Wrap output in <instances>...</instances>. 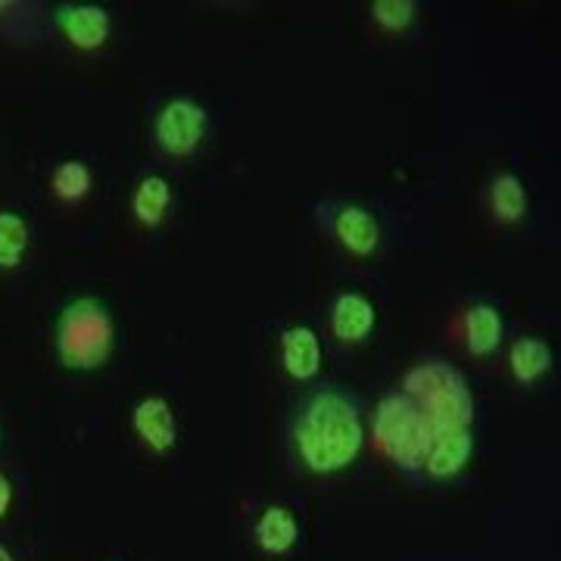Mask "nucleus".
I'll return each mask as SVG.
<instances>
[{
	"label": "nucleus",
	"instance_id": "nucleus-15",
	"mask_svg": "<svg viewBox=\"0 0 561 561\" xmlns=\"http://www.w3.org/2000/svg\"><path fill=\"white\" fill-rule=\"evenodd\" d=\"M172 201V187L162 175H147L135 187V197H131V213L144 228H157L165 219V209Z\"/></svg>",
	"mask_w": 561,
	"mask_h": 561
},
{
	"label": "nucleus",
	"instance_id": "nucleus-7",
	"mask_svg": "<svg viewBox=\"0 0 561 561\" xmlns=\"http://www.w3.org/2000/svg\"><path fill=\"white\" fill-rule=\"evenodd\" d=\"M474 456V431H456L431 440V449L421 461L419 481H453L468 468V461Z\"/></svg>",
	"mask_w": 561,
	"mask_h": 561
},
{
	"label": "nucleus",
	"instance_id": "nucleus-22",
	"mask_svg": "<svg viewBox=\"0 0 561 561\" xmlns=\"http://www.w3.org/2000/svg\"><path fill=\"white\" fill-rule=\"evenodd\" d=\"M0 10H3V3H0Z\"/></svg>",
	"mask_w": 561,
	"mask_h": 561
},
{
	"label": "nucleus",
	"instance_id": "nucleus-16",
	"mask_svg": "<svg viewBox=\"0 0 561 561\" xmlns=\"http://www.w3.org/2000/svg\"><path fill=\"white\" fill-rule=\"evenodd\" d=\"M490 203L500 221H518L527 213V191L518 175H500L490 184Z\"/></svg>",
	"mask_w": 561,
	"mask_h": 561
},
{
	"label": "nucleus",
	"instance_id": "nucleus-13",
	"mask_svg": "<svg viewBox=\"0 0 561 561\" xmlns=\"http://www.w3.org/2000/svg\"><path fill=\"white\" fill-rule=\"evenodd\" d=\"M465 328H468V353L471 356H493L502 346V337H505V324H502V316L496 306L490 302H478L468 309V319H465Z\"/></svg>",
	"mask_w": 561,
	"mask_h": 561
},
{
	"label": "nucleus",
	"instance_id": "nucleus-6",
	"mask_svg": "<svg viewBox=\"0 0 561 561\" xmlns=\"http://www.w3.org/2000/svg\"><path fill=\"white\" fill-rule=\"evenodd\" d=\"M54 22L79 50H98L110 38V13L98 3H62L54 13Z\"/></svg>",
	"mask_w": 561,
	"mask_h": 561
},
{
	"label": "nucleus",
	"instance_id": "nucleus-12",
	"mask_svg": "<svg viewBox=\"0 0 561 561\" xmlns=\"http://www.w3.org/2000/svg\"><path fill=\"white\" fill-rule=\"evenodd\" d=\"M256 542L265 556H284L300 540V524L284 505H268L256 522Z\"/></svg>",
	"mask_w": 561,
	"mask_h": 561
},
{
	"label": "nucleus",
	"instance_id": "nucleus-18",
	"mask_svg": "<svg viewBox=\"0 0 561 561\" xmlns=\"http://www.w3.org/2000/svg\"><path fill=\"white\" fill-rule=\"evenodd\" d=\"M50 187L60 201H81L91 191V169L81 160H66L54 169Z\"/></svg>",
	"mask_w": 561,
	"mask_h": 561
},
{
	"label": "nucleus",
	"instance_id": "nucleus-2",
	"mask_svg": "<svg viewBox=\"0 0 561 561\" xmlns=\"http://www.w3.org/2000/svg\"><path fill=\"white\" fill-rule=\"evenodd\" d=\"M402 393L419 405L421 419L427 421L431 440L468 431L474 424V397L456 365L443 359L419 362L405 378Z\"/></svg>",
	"mask_w": 561,
	"mask_h": 561
},
{
	"label": "nucleus",
	"instance_id": "nucleus-3",
	"mask_svg": "<svg viewBox=\"0 0 561 561\" xmlns=\"http://www.w3.org/2000/svg\"><path fill=\"white\" fill-rule=\"evenodd\" d=\"M54 343L69 371H98L113 356L116 324L110 306L98 297L66 302L54 328Z\"/></svg>",
	"mask_w": 561,
	"mask_h": 561
},
{
	"label": "nucleus",
	"instance_id": "nucleus-11",
	"mask_svg": "<svg viewBox=\"0 0 561 561\" xmlns=\"http://www.w3.org/2000/svg\"><path fill=\"white\" fill-rule=\"evenodd\" d=\"M375 321H378L375 302L356 294V290L341 294L337 302H334V309H331V328H334L337 341L343 343L365 341L375 331Z\"/></svg>",
	"mask_w": 561,
	"mask_h": 561
},
{
	"label": "nucleus",
	"instance_id": "nucleus-17",
	"mask_svg": "<svg viewBox=\"0 0 561 561\" xmlns=\"http://www.w3.org/2000/svg\"><path fill=\"white\" fill-rule=\"evenodd\" d=\"M28 250V225L20 213H0V268H16Z\"/></svg>",
	"mask_w": 561,
	"mask_h": 561
},
{
	"label": "nucleus",
	"instance_id": "nucleus-1",
	"mask_svg": "<svg viewBox=\"0 0 561 561\" xmlns=\"http://www.w3.org/2000/svg\"><path fill=\"white\" fill-rule=\"evenodd\" d=\"M365 443V405L346 383L309 387L290 412V446L312 474H337L359 459Z\"/></svg>",
	"mask_w": 561,
	"mask_h": 561
},
{
	"label": "nucleus",
	"instance_id": "nucleus-4",
	"mask_svg": "<svg viewBox=\"0 0 561 561\" xmlns=\"http://www.w3.org/2000/svg\"><path fill=\"white\" fill-rule=\"evenodd\" d=\"M371 427H375V440L383 456L393 461L402 474L419 481L421 461L431 449V431H427V421L421 419L419 405L402 390H390L375 405Z\"/></svg>",
	"mask_w": 561,
	"mask_h": 561
},
{
	"label": "nucleus",
	"instance_id": "nucleus-9",
	"mask_svg": "<svg viewBox=\"0 0 561 561\" xmlns=\"http://www.w3.org/2000/svg\"><path fill=\"white\" fill-rule=\"evenodd\" d=\"M331 231L353 256H371L381 247V225L378 219L356 203H341L331 216Z\"/></svg>",
	"mask_w": 561,
	"mask_h": 561
},
{
	"label": "nucleus",
	"instance_id": "nucleus-21",
	"mask_svg": "<svg viewBox=\"0 0 561 561\" xmlns=\"http://www.w3.org/2000/svg\"><path fill=\"white\" fill-rule=\"evenodd\" d=\"M0 561H13V556H10V552H7L3 546H0Z\"/></svg>",
	"mask_w": 561,
	"mask_h": 561
},
{
	"label": "nucleus",
	"instance_id": "nucleus-14",
	"mask_svg": "<svg viewBox=\"0 0 561 561\" xmlns=\"http://www.w3.org/2000/svg\"><path fill=\"white\" fill-rule=\"evenodd\" d=\"M552 350H549V343L540 341V337H522V341L512 343V350H508V365H512V375H515V381L518 383H537L542 375H549L552 371Z\"/></svg>",
	"mask_w": 561,
	"mask_h": 561
},
{
	"label": "nucleus",
	"instance_id": "nucleus-5",
	"mask_svg": "<svg viewBox=\"0 0 561 561\" xmlns=\"http://www.w3.org/2000/svg\"><path fill=\"white\" fill-rule=\"evenodd\" d=\"M153 135L169 157H191L206 138V110L191 98H175L157 113Z\"/></svg>",
	"mask_w": 561,
	"mask_h": 561
},
{
	"label": "nucleus",
	"instance_id": "nucleus-20",
	"mask_svg": "<svg viewBox=\"0 0 561 561\" xmlns=\"http://www.w3.org/2000/svg\"><path fill=\"white\" fill-rule=\"evenodd\" d=\"M10 502H13V483L7 474H0V522L7 518V512H10Z\"/></svg>",
	"mask_w": 561,
	"mask_h": 561
},
{
	"label": "nucleus",
	"instance_id": "nucleus-8",
	"mask_svg": "<svg viewBox=\"0 0 561 561\" xmlns=\"http://www.w3.org/2000/svg\"><path fill=\"white\" fill-rule=\"evenodd\" d=\"M131 427H135L140 443L157 456H165L179 440V421H175L169 400H162V397L140 400L131 412Z\"/></svg>",
	"mask_w": 561,
	"mask_h": 561
},
{
	"label": "nucleus",
	"instance_id": "nucleus-19",
	"mask_svg": "<svg viewBox=\"0 0 561 561\" xmlns=\"http://www.w3.org/2000/svg\"><path fill=\"white\" fill-rule=\"evenodd\" d=\"M415 3L412 0H375L371 3V16L378 25H383L387 32H402L409 28V22L415 20Z\"/></svg>",
	"mask_w": 561,
	"mask_h": 561
},
{
	"label": "nucleus",
	"instance_id": "nucleus-10",
	"mask_svg": "<svg viewBox=\"0 0 561 561\" xmlns=\"http://www.w3.org/2000/svg\"><path fill=\"white\" fill-rule=\"evenodd\" d=\"M280 359L284 371L294 381H312L321 368L319 334L306 324H294L280 334Z\"/></svg>",
	"mask_w": 561,
	"mask_h": 561
}]
</instances>
